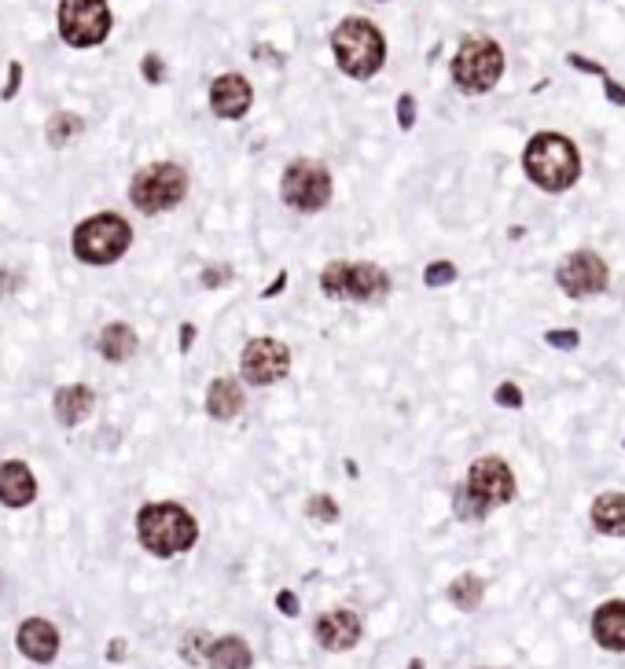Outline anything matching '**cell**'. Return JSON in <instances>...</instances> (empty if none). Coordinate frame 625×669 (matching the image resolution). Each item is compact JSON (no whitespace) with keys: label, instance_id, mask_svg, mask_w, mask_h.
<instances>
[{"label":"cell","instance_id":"6da1fadb","mask_svg":"<svg viewBox=\"0 0 625 669\" xmlns=\"http://www.w3.org/2000/svg\"><path fill=\"white\" fill-rule=\"evenodd\" d=\"M515 493H519V482H515L512 464L500 456H478L475 464L467 467L464 482L456 486L453 511L460 522H482L497 508L512 504Z\"/></svg>","mask_w":625,"mask_h":669},{"label":"cell","instance_id":"7a4b0ae2","mask_svg":"<svg viewBox=\"0 0 625 669\" xmlns=\"http://www.w3.org/2000/svg\"><path fill=\"white\" fill-rule=\"evenodd\" d=\"M523 173L548 195L570 192L581 177V151L563 133H534L523 148Z\"/></svg>","mask_w":625,"mask_h":669},{"label":"cell","instance_id":"3957f363","mask_svg":"<svg viewBox=\"0 0 625 669\" xmlns=\"http://www.w3.org/2000/svg\"><path fill=\"white\" fill-rule=\"evenodd\" d=\"M137 537L151 556L173 559L192 552L199 541V522L177 500H151L137 511Z\"/></svg>","mask_w":625,"mask_h":669},{"label":"cell","instance_id":"277c9868","mask_svg":"<svg viewBox=\"0 0 625 669\" xmlns=\"http://www.w3.org/2000/svg\"><path fill=\"white\" fill-rule=\"evenodd\" d=\"M331 56L346 78L368 81L387 63V37L372 19L350 15L331 30Z\"/></svg>","mask_w":625,"mask_h":669},{"label":"cell","instance_id":"5b68a950","mask_svg":"<svg viewBox=\"0 0 625 669\" xmlns=\"http://www.w3.org/2000/svg\"><path fill=\"white\" fill-rule=\"evenodd\" d=\"M394 280L375 261H331L320 269V295L346 306H383Z\"/></svg>","mask_w":625,"mask_h":669},{"label":"cell","instance_id":"8992f818","mask_svg":"<svg viewBox=\"0 0 625 669\" xmlns=\"http://www.w3.org/2000/svg\"><path fill=\"white\" fill-rule=\"evenodd\" d=\"M133 247V225L122 214H92L85 217L74 236H70V250L74 258L85 265H114L125 258V250Z\"/></svg>","mask_w":625,"mask_h":669},{"label":"cell","instance_id":"52a82bcc","mask_svg":"<svg viewBox=\"0 0 625 669\" xmlns=\"http://www.w3.org/2000/svg\"><path fill=\"white\" fill-rule=\"evenodd\" d=\"M449 74H453L456 89L467 96L497 89V81L504 78V48L493 37H464L449 63Z\"/></svg>","mask_w":625,"mask_h":669},{"label":"cell","instance_id":"ba28073f","mask_svg":"<svg viewBox=\"0 0 625 669\" xmlns=\"http://www.w3.org/2000/svg\"><path fill=\"white\" fill-rule=\"evenodd\" d=\"M184 195H188V173L177 162H151L133 173V181H129V203L148 217L181 206Z\"/></svg>","mask_w":625,"mask_h":669},{"label":"cell","instance_id":"9c48e42d","mask_svg":"<svg viewBox=\"0 0 625 669\" xmlns=\"http://www.w3.org/2000/svg\"><path fill=\"white\" fill-rule=\"evenodd\" d=\"M280 199L295 214H320L331 203V173L317 159H295L287 162L280 177Z\"/></svg>","mask_w":625,"mask_h":669},{"label":"cell","instance_id":"30bf717a","mask_svg":"<svg viewBox=\"0 0 625 669\" xmlns=\"http://www.w3.org/2000/svg\"><path fill=\"white\" fill-rule=\"evenodd\" d=\"M107 0H59V37L70 48H96L111 34Z\"/></svg>","mask_w":625,"mask_h":669},{"label":"cell","instance_id":"8fae6325","mask_svg":"<svg viewBox=\"0 0 625 669\" xmlns=\"http://www.w3.org/2000/svg\"><path fill=\"white\" fill-rule=\"evenodd\" d=\"M556 284L567 298H596L611 287V269L596 250H570L556 265Z\"/></svg>","mask_w":625,"mask_h":669},{"label":"cell","instance_id":"7c38bea8","mask_svg":"<svg viewBox=\"0 0 625 669\" xmlns=\"http://www.w3.org/2000/svg\"><path fill=\"white\" fill-rule=\"evenodd\" d=\"M291 372V346L269 335L250 339L239 353V375L250 386H276Z\"/></svg>","mask_w":625,"mask_h":669},{"label":"cell","instance_id":"4fadbf2b","mask_svg":"<svg viewBox=\"0 0 625 669\" xmlns=\"http://www.w3.org/2000/svg\"><path fill=\"white\" fill-rule=\"evenodd\" d=\"M313 636H317V644L324 647V651L342 655V651H353V647L361 644L364 622H361V614L346 611V607H339V611H324L317 622H313Z\"/></svg>","mask_w":625,"mask_h":669},{"label":"cell","instance_id":"5bb4252c","mask_svg":"<svg viewBox=\"0 0 625 669\" xmlns=\"http://www.w3.org/2000/svg\"><path fill=\"white\" fill-rule=\"evenodd\" d=\"M250 103H254V89L243 74H221L210 85V111L225 122H239L250 111Z\"/></svg>","mask_w":625,"mask_h":669},{"label":"cell","instance_id":"9a60e30c","mask_svg":"<svg viewBox=\"0 0 625 669\" xmlns=\"http://www.w3.org/2000/svg\"><path fill=\"white\" fill-rule=\"evenodd\" d=\"M589 629L596 647L611 651V655H625V600H603L592 611Z\"/></svg>","mask_w":625,"mask_h":669},{"label":"cell","instance_id":"2e32d148","mask_svg":"<svg viewBox=\"0 0 625 669\" xmlns=\"http://www.w3.org/2000/svg\"><path fill=\"white\" fill-rule=\"evenodd\" d=\"M19 651H23L30 662H52V658L59 655V629L48 618H26L23 625H19Z\"/></svg>","mask_w":625,"mask_h":669},{"label":"cell","instance_id":"e0dca14e","mask_svg":"<svg viewBox=\"0 0 625 669\" xmlns=\"http://www.w3.org/2000/svg\"><path fill=\"white\" fill-rule=\"evenodd\" d=\"M37 500V478L23 460L0 464V504L4 508H26Z\"/></svg>","mask_w":625,"mask_h":669},{"label":"cell","instance_id":"ac0fdd59","mask_svg":"<svg viewBox=\"0 0 625 669\" xmlns=\"http://www.w3.org/2000/svg\"><path fill=\"white\" fill-rule=\"evenodd\" d=\"M243 409H247V394H243L239 379L221 375V379L210 383V390H206V416H210V420L228 423V420H236Z\"/></svg>","mask_w":625,"mask_h":669},{"label":"cell","instance_id":"d6986e66","mask_svg":"<svg viewBox=\"0 0 625 669\" xmlns=\"http://www.w3.org/2000/svg\"><path fill=\"white\" fill-rule=\"evenodd\" d=\"M52 409H56V420L63 427H78L92 416L96 409V394H92L85 383H70V386H59L56 390V401H52Z\"/></svg>","mask_w":625,"mask_h":669},{"label":"cell","instance_id":"ffe728a7","mask_svg":"<svg viewBox=\"0 0 625 669\" xmlns=\"http://www.w3.org/2000/svg\"><path fill=\"white\" fill-rule=\"evenodd\" d=\"M254 666V651L243 636L228 633V636H217L210 651H206V669H250Z\"/></svg>","mask_w":625,"mask_h":669},{"label":"cell","instance_id":"44dd1931","mask_svg":"<svg viewBox=\"0 0 625 669\" xmlns=\"http://www.w3.org/2000/svg\"><path fill=\"white\" fill-rule=\"evenodd\" d=\"M137 346H140L137 331L129 328V324H122V320L107 324V328L100 331V339H96V350H100V357L107 364H125L137 353Z\"/></svg>","mask_w":625,"mask_h":669},{"label":"cell","instance_id":"7402d4cb","mask_svg":"<svg viewBox=\"0 0 625 669\" xmlns=\"http://www.w3.org/2000/svg\"><path fill=\"white\" fill-rule=\"evenodd\" d=\"M589 519L603 537H625V493H600L592 500Z\"/></svg>","mask_w":625,"mask_h":669},{"label":"cell","instance_id":"603a6c76","mask_svg":"<svg viewBox=\"0 0 625 669\" xmlns=\"http://www.w3.org/2000/svg\"><path fill=\"white\" fill-rule=\"evenodd\" d=\"M445 600L453 603L456 611H478L482 600H486V581L478 578V574H460V578L449 581V589H445Z\"/></svg>","mask_w":625,"mask_h":669},{"label":"cell","instance_id":"cb8c5ba5","mask_svg":"<svg viewBox=\"0 0 625 669\" xmlns=\"http://www.w3.org/2000/svg\"><path fill=\"white\" fill-rule=\"evenodd\" d=\"M81 129H85V122H81L78 114H70V111H59L48 118V129H45V137L52 148H63V144H70V140L78 137Z\"/></svg>","mask_w":625,"mask_h":669},{"label":"cell","instance_id":"d4e9b609","mask_svg":"<svg viewBox=\"0 0 625 669\" xmlns=\"http://www.w3.org/2000/svg\"><path fill=\"white\" fill-rule=\"evenodd\" d=\"M306 515L317 522H339V504L331 497H324V493H317V497L306 500Z\"/></svg>","mask_w":625,"mask_h":669},{"label":"cell","instance_id":"484cf974","mask_svg":"<svg viewBox=\"0 0 625 669\" xmlns=\"http://www.w3.org/2000/svg\"><path fill=\"white\" fill-rule=\"evenodd\" d=\"M456 280V265L453 261H431L427 269H423V284L427 287H445Z\"/></svg>","mask_w":625,"mask_h":669},{"label":"cell","instance_id":"4316f807","mask_svg":"<svg viewBox=\"0 0 625 669\" xmlns=\"http://www.w3.org/2000/svg\"><path fill=\"white\" fill-rule=\"evenodd\" d=\"M206 640H210L206 633H188V636H184V644H181L184 662H192V666H199V662H203V666H206V651H210V647H199V644H206ZM210 644H214V640H210Z\"/></svg>","mask_w":625,"mask_h":669},{"label":"cell","instance_id":"83f0119b","mask_svg":"<svg viewBox=\"0 0 625 669\" xmlns=\"http://www.w3.org/2000/svg\"><path fill=\"white\" fill-rule=\"evenodd\" d=\"M493 401H497L500 409H523L526 397L523 390H519V383H500L497 390H493Z\"/></svg>","mask_w":625,"mask_h":669},{"label":"cell","instance_id":"f1b7e54d","mask_svg":"<svg viewBox=\"0 0 625 669\" xmlns=\"http://www.w3.org/2000/svg\"><path fill=\"white\" fill-rule=\"evenodd\" d=\"M545 342L552 346V350H578L581 335L574 328H552V331H545Z\"/></svg>","mask_w":625,"mask_h":669},{"label":"cell","instance_id":"f546056e","mask_svg":"<svg viewBox=\"0 0 625 669\" xmlns=\"http://www.w3.org/2000/svg\"><path fill=\"white\" fill-rule=\"evenodd\" d=\"M398 125L405 133L416 125V96H412V92H401L398 96Z\"/></svg>","mask_w":625,"mask_h":669},{"label":"cell","instance_id":"4dcf8cb0","mask_svg":"<svg viewBox=\"0 0 625 669\" xmlns=\"http://www.w3.org/2000/svg\"><path fill=\"white\" fill-rule=\"evenodd\" d=\"M140 70H144V78H148L151 85H162V81H166V67H162L159 52H148V56H144V63H140Z\"/></svg>","mask_w":625,"mask_h":669},{"label":"cell","instance_id":"1f68e13d","mask_svg":"<svg viewBox=\"0 0 625 669\" xmlns=\"http://www.w3.org/2000/svg\"><path fill=\"white\" fill-rule=\"evenodd\" d=\"M19 85H23V63L12 59V63H8V85H4V92H0V100H15Z\"/></svg>","mask_w":625,"mask_h":669},{"label":"cell","instance_id":"d6a6232c","mask_svg":"<svg viewBox=\"0 0 625 669\" xmlns=\"http://www.w3.org/2000/svg\"><path fill=\"white\" fill-rule=\"evenodd\" d=\"M276 611L284 614V618H298L302 603H298V596L291 589H280V592H276Z\"/></svg>","mask_w":625,"mask_h":669},{"label":"cell","instance_id":"836d02e7","mask_svg":"<svg viewBox=\"0 0 625 669\" xmlns=\"http://www.w3.org/2000/svg\"><path fill=\"white\" fill-rule=\"evenodd\" d=\"M232 280V269L228 265H214V269H203V287H221Z\"/></svg>","mask_w":625,"mask_h":669},{"label":"cell","instance_id":"e575fe53","mask_svg":"<svg viewBox=\"0 0 625 669\" xmlns=\"http://www.w3.org/2000/svg\"><path fill=\"white\" fill-rule=\"evenodd\" d=\"M567 63H570V67L585 70V74H596V78H607V70H603L600 63H592V59L578 56V52H570V56H567Z\"/></svg>","mask_w":625,"mask_h":669},{"label":"cell","instance_id":"d590c367","mask_svg":"<svg viewBox=\"0 0 625 669\" xmlns=\"http://www.w3.org/2000/svg\"><path fill=\"white\" fill-rule=\"evenodd\" d=\"M603 89H607V100L618 103V107H625V89H622V85H618V81L611 78V74L603 78Z\"/></svg>","mask_w":625,"mask_h":669},{"label":"cell","instance_id":"8d00e7d4","mask_svg":"<svg viewBox=\"0 0 625 669\" xmlns=\"http://www.w3.org/2000/svg\"><path fill=\"white\" fill-rule=\"evenodd\" d=\"M23 284V276L19 273H12V269H4V273H0V295H4V291H12V287H19Z\"/></svg>","mask_w":625,"mask_h":669},{"label":"cell","instance_id":"74e56055","mask_svg":"<svg viewBox=\"0 0 625 669\" xmlns=\"http://www.w3.org/2000/svg\"><path fill=\"white\" fill-rule=\"evenodd\" d=\"M192 339H195V324H181V353L192 350Z\"/></svg>","mask_w":625,"mask_h":669},{"label":"cell","instance_id":"f35d334b","mask_svg":"<svg viewBox=\"0 0 625 669\" xmlns=\"http://www.w3.org/2000/svg\"><path fill=\"white\" fill-rule=\"evenodd\" d=\"M122 651H125V644H122V640H114V644H111V662H118V658H122Z\"/></svg>","mask_w":625,"mask_h":669},{"label":"cell","instance_id":"ab89813d","mask_svg":"<svg viewBox=\"0 0 625 669\" xmlns=\"http://www.w3.org/2000/svg\"><path fill=\"white\" fill-rule=\"evenodd\" d=\"M409 669H427V666H423V658H412V662H409Z\"/></svg>","mask_w":625,"mask_h":669},{"label":"cell","instance_id":"60d3db41","mask_svg":"<svg viewBox=\"0 0 625 669\" xmlns=\"http://www.w3.org/2000/svg\"><path fill=\"white\" fill-rule=\"evenodd\" d=\"M482 669H486V666H482Z\"/></svg>","mask_w":625,"mask_h":669}]
</instances>
